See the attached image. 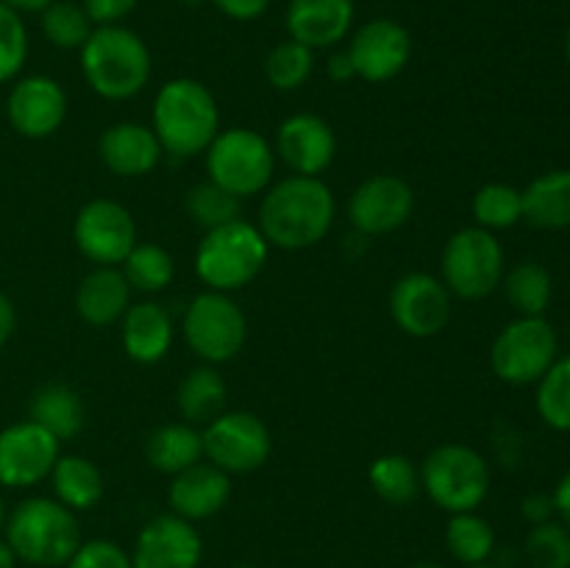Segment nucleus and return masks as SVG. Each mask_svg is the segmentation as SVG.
Returning <instances> with one entry per match:
<instances>
[{"label": "nucleus", "instance_id": "nucleus-1", "mask_svg": "<svg viewBox=\"0 0 570 568\" xmlns=\"http://www.w3.org/2000/svg\"><path fill=\"white\" fill-rule=\"evenodd\" d=\"M337 200L321 176H287L271 184L259 204V232L271 248L304 251L332 232Z\"/></svg>", "mask_w": 570, "mask_h": 568}, {"label": "nucleus", "instance_id": "nucleus-2", "mask_svg": "<svg viewBox=\"0 0 570 568\" xmlns=\"http://www.w3.org/2000/svg\"><path fill=\"white\" fill-rule=\"evenodd\" d=\"M161 150L176 159H193L204 154L220 134V109L206 84L195 78H173L161 84L154 98L150 117Z\"/></svg>", "mask_w": 570, "mask_h": 568}, {"label": "nucleus", "instance_id": "nucleus-3", "mask_svg": "<svg viewBox=\"0 0 570 568\" xmlns=\"http://www.w3.org/2000/svg\"><path fill=\"white\" fill-rule=\"evenodd\" d=\"M81 72L100 98L128 100L148 87L154 61L145 39L122 22L95 26L81 45Z\"/></svg>", "mask_w": 570, "mask_h": 568}, {"label": "nucleus", "instance_id": "nucleus-4", "mask_svg": "<svg viewBox=\"0 0 570 568\" xmlns=\"http://www.w3.org/2000/svg\"><path fill=\"white\" fill-rule=\"evenodd\" d=\"M3 532L17 560L39 568L65 566L81 546L76 512L48 496L22 499L6 518Z\"/></svg>", "mask_w": 570, "mask_h": 568}, {"label": "nucleus", "instance_id": "nucleus-5", "mask_svg": "<svg viewBox=\"0 0 570 568\" xmlns=\"http://www.w3.org/2000/svg\"><path fill=\"white\" fill-rule=\"evenodd\" d=\"M267 254L271 245L259 226L237 217L204 232V239L195 248V273L206 290L232 295L234 290L248 287L265 271Z\"/></svg>", "mask_w": 570, "mask_h": 568}, {"label": "nucleus", "instance_id": "nucleus-6", "mask_svg": "<svg viewBox=\"0 0 570 568\" xmlns=\"http://www.w3.org/2000/svg\"><path fill=\"white\" fill-rule=\"evenodd\" d=\"M421 490L449 516L473 512L490 493V466L465 443H443L421 462Z\"/></svg>", "mask_w": 570, "mask_h": 568}, {"label": "nucleus", "instance_id": "nucleus-7", "mask_svg": "<svg viewBox=\"0 0 570 568\" xmlns=\"http://www.w3.org/2000/svg\"><path fill=\"white\" fill-rule=\"evenodd\" d=\"M206 156V176L223 187L226 193L237 195L239 200L259 195L271 187L276 173V150L254 128H226L212 139Z\"/></svg>", "mask_w": 570, "mask_h": 568}, {"label": "nucleus", "instance_id": "nucleus-8", "mask_svg": "<svg viewBox=\"0 0 570 568\" xmlns=\"http://www.w3.org/2000/svg\"><path fill=\"white\" fill-rule=\"evenodd\" d=\"M504 273V248L488 228H460L451 234L440 256V282L462 301L488 298L501 287Z\"/></svg>", "mask_w": 570, "mask_h": 568}, {"label": "nucleus", "instance_id": "nucleus-9", "mask_svg": "<svg viewBox=\"0 0 570 568\" xmlns=\"http://www.w3.org/2000/svg\"><path fill=\"white\" fill-rule=\"evenodd\" d=\"M181 334L200 362L223 365L243 351L248 340V317L228 293L204 290L184 310Z\"/></svg>", "mask_w": 570, "mask_h": 568}, {"label": "nucleus", "instance_id": "nucleus-10", "mask_svg": "<svg viewBox=\"0 0 570 568\" xmlns=\"http://www.w3.org/2000/svg\"><path fill=\"white\" fill-rule=\"evenodd\" d=\"M560 340L554 326L540 317H521L507 323L490 349V368L507 384H538L560 356Z\"/></svg>", "mask_w": 570, "mask_h": 568}, {"label": "nucleus", "instance_id": "nucleus-11", "mask_svg": "<svg viewBox=\"0 0 570 568\" xmlns=\"http://www.w3.org/2000/svg\"><path fill=\"white\" fill-rule=\"evenodd\" d=\"M204 460L234 473H254L267 462L273 451V438L267 423L256 412L223 410L204 429Z\"/></svg>", "mask_w": 570, "mask_h": 568}, {"label": "nucleus", "instance_id": "nucleus-12", "mask_svg": "<svg viewBox=\"0 0 570 568\" xmlns=\"http://www.w3.org/2000/svg\"><path fill=\"white\" fill-rule=\"evenodd\" d=\"M72 243L78 254L100 267H120L137 239L131 212L111 198H92L72 221Z\"/></svg>", "mask_w": 570, "mask_h": 568}, {"label": "nucleus", "instance_id": "nucleus-13", "mask_svg": "<svg viewBox=\"0 0 570 568\" xmlns=\"http://www.w3.org/2000/svg\"><path fill=\"white\" fill-rule=\"evenodd\" d=\"M451 298L449 287L432 273H404L390 290V317L410 337H434L449 326Z\"/></svg>", "mask_w": 570, "mask_h": 568}, {"label": "nucleus", "instance_id": "nucleus-14", "mask_svg": "<svg viewBox=\"0 0 570 568\" xmlns=\"http://www.w3.org/2000/svg\"><path fill=\"white\" fill-rule=\"evenodd\" d=\"M415 212L410 182L393 173H376L354 189L348 200V221L362 237H382L404 226Z\"/></svg>", "mask_w": 570, "mask_h": 568}, {"label": "nucleus", "instance_id": "nucleus-15", "mask_svg": "<svg viewBox=\"0 0 570 568\" xmlns=\"http://www.w3.org/2000/svg\"><path fill=\"white\" fill-rule=\"evenodd\" d=\"M59 454V440L31 418L0 429V484L33 488L50 477Z\"/></svg>", "mask_w": 570, "mask_h": 568}, {"label": "nucleus", "instance_id": "nucleus-16", "mask_svg": "<svg viewBox=\"0 0 570 568\" xmlns=\"http://www.w3.org/2000/svg\"><path fill=\"white\" fill-rule=\"evenodd\" d=\"M345 50H348L356 78L367 84H387L410 65L412 37L401 22L376 17L351 33Z\"/></svg>", "mask_w": 570, "mask_h": 568}, {"label": "nucleus", "instance_id": "nucleus-17", "mask_svg": "<svg viewBox=\"0 0 570 568\" xmlns=\"http://www.w3.org/2000/svg\"><path fill=\"white\" fill-rule=\"evenodd\" d=\"M273 150L293 176H323L337 156V134L321 115L298 111L278 126Z\"/></svg>", "mask_w": 570, "mask_h": 568}, {"label": "nucleus", "instance_id": "nucleus-18", "mask_svg": "<svg viewBox=\"0 0 570 568\" xmlns=\"http://www.w3.org/2000/svg\"><path fill=\"white\" fill-rule=\"evenodd\" d=\"M204 557L195 523L184 521L176 512L156 516L139 529L131 551L134 568H198Z\"/></svg>", "mask_w": 570, "mask_h": 568}, {"label": "nucleus", "instance_id": "nucleus-19", "mask_svg": "<svg viewBox=\"0 0 570 568\" xmlns=\"http://www.w3.org/2000/svg\"><path fill=\"white\" fill-rule=\"evenodd\" d=\"M6 117L20 137H53L67 117V92L50 76H26L11 87Z\"/></svg>", "mask_w": 570, "mask_h": 568}, {"label": "nucleus", "instance_id": "nucleus-20", "mask_svg": "<svg viewBox=\"0 0 570 568\" xmlns=\"http://www.w3.org/2000/svg\"><path fill=\"white\" fill-rule=\"evenodd\" d=\"M232 499V477L212 462L200 460L176 473L167 490L170 512L189 523L217 516Z\"/></svg>", "mask_w": 570, "mask_h": 568}, {"label": "nucleus", "instance_id": "nucleus-21", "mask_svg": "<svg viewBox=\"0 0 570 568\" xmlns=\"http://www.w3.org/2000/svg\"><path fill=\"white\" fill-rule=\"evenodd\" d=\"M98 156L106 165V170H111L115 176L139 178L159 167L165 150H161L159 139H156L154 128L145 126V123L122 120L100 134Z\"/></svg>", "mask_w": 570, "mask_h": 568}, {"label": "nucleus", "instance_id": "nucleus-22", "mask_svg": "<svg viewBox=\"0 0 570 568\" xmlns=\"http://www.w3.org/2000/svg\"><path fill=\"white\" fill-rule=\"evenodd\" d=\"M284 26L289 39L306 48H334L354 26V0H289Z\"/></svg>", "mask_w": 570, "mask_h": 568}, {"label": "nucleus", "instance_id": "nucleus-23", "mask_svg": "<svg viewBox=\"0 0 570 568\" xmlns=\"http://www.w3.org/2000/svg\"><path fill=\"white\" fill-rule=\"evenodd\" d=\"M120 340L128 360L137 365H156L165 360L176 340V323L159 301H139L126 310L120 321Z\"/></svg>", "mask_w": 570, "mask_h": 568}, {"label": "nucleus", "instance_id": "nucleus-24", "mask_svg": "<svg viewBox=\"0 0 570 568\" xmlns=\"http://www.w3.org/2000/svg\"><path fill=\"white\" fill-rule=\"evenodd\" d=\"M131 284L120 267L95 265L76 287V312L95 329L115 326L131 306Z\"/></svg>", "mask_w": 570, "mask_h": 568}, {"label": "nucleus", "instance_id": "nucleus-25", "mask_svg": "<svg viewBox=\"0 0 570 568\" xmlns=\"http://www.w3.org/2000/svg\"><path fill=\"white\" fill-rule=\"evenodd\" d=\"M523 221L540 232L570 228V170L540 173L521 189Z\"/></svg>", "mask_w": 570, "mask_h": 568}, {"label": "nucleus", "instance_id": "nucleus-26", "mask_svg": "<svg viewBox=\"0 0 570 568\" xmlns=\"http://www.w3.org/2000/svg\"><path fill=\"white\" fill-rule=\"evenodd\" d=\"M28 418L48 429L59 443L76 438L87 423V410L76 388L65 382H48L33 390L31 404H28Z\"/></svg>", "mask_w": 570, "mask_h": 568}, {"label": "nucleus", "instance_id": "nucleus-27", "mask_svg": "<svg viewBox=\"0 0 570 568\" xmlns=\"http://www.w3.org/2000/svg\"><path fill=\"white\" fill-rule=\"evenodd\" d=\"M48 479L53 499L70 507L72 512L92 510L106 493V479L100 468L81 454H59Z\"/></svg>", "mask_w": 570, "mask_h": 568}, {"label": "nucleus", "instance_id": "nucleus-28", "mask_svg": "<svg viewBox=\"0 0 570 568\" xmlns=\"http://www.w3.org/2000/svg\"><path fill=\"white\" fill-rule=\"evenodd\" d=\"M145 457H148L150 468H156L159 473H167V477H176L184 468L204 460V438H200V429L187 421L165 423V427L154 429L148 434Z\"/></svg>", "mask_w": 570, "mask_h": 568}, {"label": "nucleus", "instance_id": "nucleus-29", "mask_svg": "<svg viewBox=\"0 0 570 568\" xmlns=\"http://www.w3.org/2000/svg\"><path fill=\"white\" fill-rule=\"evenodd\" d=\"M228 399V384L217 365H198L187 371V376L178 382L176 390V404L178 412L187 423L193 427H206L212 418L220 415L226 410Z\"/></svg>", "mask_w": 570, "mask_h": 568}, {"label": "nucleus", "instance_id": "nucleus-30", "mask_svg": "<svg viewBox=\"0 0 570 568\" xmlns=\"http://www.w3.org/2000/svg\"><path fill=\"white\" fill-rule=\"evenodd\" d=\"M501 287H504L510 306L521 317L546 315V310L551 304V295H554L551 273L534 259H523L518 265H512L504 273V278H501Z\"/></svg>", "mask_w": 570, "mask_h": 568}, {"label": "nucleus", "instance_id": "nucleus-31", "mask_svg": "<svg viewBox=\"0 0 570 568\" xmlns=\"http://www.w3.org/2000/svg\"><path fill=\"white\" fill-rule=\"evenodd\" d=\"M367 482L379 499L393 507H406L421 496V471L404 454H382L367 468Z\"/></svg>", "mask_w": 570, "mask_h": 568}, {"label": "nucleus", "instance_id": "nucleus-32", "mask_svg": "<svg viewBox=\"0 0 570 568\" xmlns=\"http://www.w3.org/2000/svg\"><path fill=\"white\" fill-rule=\"evenodd\" d=\"M445 546H449L451 557L460 560L462 566H479V562H488L493 557L495 529L476 510L454 512L449 518V527H445Z\"/></svg>", "mask_w": 570, "mask_h": 568}, {"label": "nucleus", "instance_id": "nucleus-33", "mask_svg": "<svg viewBox=\"0 0 570 568\" xmlns=\"http://www.w3.org/2000/svg\"><path fill=\"white\" fill-rule=\"evenodd\" d=\"M122 276L128 278L131 290L139 293H161L167 290V284L176 276V265H173L170 251L161 248L159 243H137L131 248V254L126 256V262L120 265Z\"/></svg>", "mask_w": 570, "mask_h": 568}, {"label": "nucleus", "instance_id": "nucleus-34", "mask_svg": "<svg viewBox=\"0 0 570 568\" xmlns=\"http://www.w3.org/2000/svg\"><path fill=\"white\" fill-rule=\"evenodd\" d=\"M471 212L479 228H488V232L493 234L512 228L515 223L523 221L521 189H515L512 184L504 182L484 184V187H479L476 195H473Z\"/></svg>", "mask_w": 570, "mask_h": 568}, {"label": "nucleus", "instance_id": "nucleus-35", "mask_svg": "<svg viewBox=\"0 0 570 568\" xmlns=\"http://www.w3.org/2000/svg\"><path fill=\"white\" fill-rule=\"evenodd\" d=\"M315 70V50L295 39H284L267 53L265 78L278 92H295L304 87Z\"/></svg>", "mask_w": 570, "mask_h": 568}, {"label": "nucleus", "instance_id": "nucleus-36", "mask_svg": "<svg viewBox=\"0 0 570 568\" xmlns=\"http://www.w3.org/2000/svg\"><path fill=\"white\" fill-rule=\"evenodd\" d=\"M39 26H42L45 39H48L53 48L61 50H81V45L87 42L89 33H92L95 22L89 20L87 9L81 3H72V0H56L48 9L39 14Z\"/></svg>", "mask_w": 570, "mask_h": 568}, {"label": "nucleus", "instance_id": "nucleus-37", "mask_svg": "<svg viewBox=\"0 0 570 568\" xmlns=\"http://www.w3.org/2000/svg\"><path fill=\"white\" fill-rule=\"evenodd\" d=\"M534 407L551 429L570 432V356L557 360L540 379Z\"/></svg>", "mask_w": 570, "mask_h": 568}, {"label": "nucleus", "instance_id": "nucleus-38", "mask_svg": "<svg viewBox=\"0 0 570 568\" xmlns=\"http://www.w3.org/2000/svg\"><path fill=\"white\" fill-rule=\"evenodd\" d=\"M184 206H187V215L193 217V223H198L204 232L223 226V223L237 221L239 217L237 195L226 193V189L217 187L209 178L189 189L187 198H184Z\"/></svg>", "mask_w": 570, "mask_h": 568}, {"label": "nucleus", "instance_id": "nucleus-39", "mask_svg": "<svg viewBox=\"0 0 570 568\" xmlns=\"http://www.w3.org/2000/svg\"><path fill=\"white\" fill-rule=\"evenodd\" d=\"M523 555L532 568H570V532L566 523L546 521L532 527Z\"/></svg>", "mask_w": 570, "mask_h": 568}, {"label": "nucleus", "instance_id": "nucleus-40", "mask_svg": "<svg viewBox=\"0 0 570 568\" xmlns=\"http://www.w3.org/2000/svg\"><path fill=\"white\" fill-rule=\"evenodd\" d=\"M28 59V31L22 17L0 0V84L17 78Z\"/></svg>", "mask_w": 570, "mask_h": 568}, {"label": "nucleus", "instance_id": "nucleus-41", "mask_svg": "<svg viewBox=\"0 0 570 568\" xmlns=\"http://www.w3.org/2000/svg\"><path fill=\"white\" fill-rule=\"evenodd\" d=\"M65 568H134L131 555L120 543L106 538L81 540L76 555L65 562Z\"/></svg>", "mask_w": 570, "mask_h": 568}, {"label": "nucleus", "instance_id": "nucleus-42", "mask_svg": "<svg viewBox=\"0 0 570 568\" xmlns=\"http://www.w3.org/2000/svg\"><path fill=\"white\" fill-rule=\"evenodd\" d=\"M81 6L95 26H117L137 9L139 0H83Z\"/></svg>", "mask_w": 570, "mask_h": 568}, {"label": "nucleus", "instance_id": "nucleus-43", "mask_svg": "<svg viewBox=\"0 0 570 568\" xmlns=\"http://www.w3.org/2000/svg\"><path fill=\"white\" fill-rule=\"evenodd\" d=\"M209 3L237 22H250L271 9V0H209Z\"/></svg>", "mask_w": 570, "mask_h": 568}, {"label": "nucleus", "instance_id": "nucleus-44", "mask_svg": "<svg viewBox=\"0 0 570 568\" xmlns=\"http://www.w3.org/2000/svg\"><path fill=\"white\" fill-rule=\"evenodd\" d=\"M521 512H523V518L532 523V527H538V523L551 521V518L557 516L554 499H551L549 493H532L521 501Z\"/></svg>", "mask_w": 570, "mask_h": 568}, {"label": "nucleus", "instance_id": "nucleus-45", "mask_svg": "<svg viewBox=\"0 0 570 568\" xmlns=\"http://www.w3.org/2000/svg\"><path fill=\"white\" fill-rule=\"evenodd\" d=\"M17 332V310L6 293H0V349L14 337Z\"/></svg>", "mask_w": 570, "mask_h": 568}, {"label": "nucleus", "instance_id": "nucleus-46", "mask_svg": "<svg viewBox=\"0 0 570 568\" xmlns=\"http://www.w3.org/2000/svg\"><path fill=\"white\" fill-rule=\"evenodd\" d=\"M328 78L337 84H345L351 81V78H356L348 50H337V53L328 56Z\"/></svg>", "mask_w": 570, "mask_h": 568}, {"label": "nucleus", "instance_id": "nucleus-47", "mask_svg": "<svg viewBox=\"0 0 570 568\" xmlns=\"http://www.w3.org/2000/svg\"><path fill=\"white\" fill-rule=\"evenodd\" d=\"M551 499H554V512L562 518V523L570 527V468L566 473H562V479L557 482L554 493H551Z\"/></svg>", "mask_w": 570, "mask_h": 568}, {"label": "nucleus", "instance_id": "nucleus-48", "mask_svg": "<svg viewBox=\"0 0 570 568\" xmlns=\"http://www.w3.org/2000/svg\"><path fill=\"white\" fill-rule=\"evenodd\" d=\"M9 9H14L17 14H42L45 9H48L50 3H56V0H3Z\"/></svg>", "mask_w": 570, "mask_h": 568}, {"label": "nucleus", "instance_id": "nucleus-49", "mask_svg": "<svg viewBox=\"0 0 570 568\" xmlns=\"http://www.w3.org/2000/svg\"><path fill=\"white\" fill-rule=\"evenodd\" d=\"M0 568H17V555L6 543V538H0Z\"/></svg>", "mask_w": 570, "mask_h": 568}, {"label": "nucleus", "instance_id": "nucleus-50", "mask_svg": "<svg viewBox=\"0 0 570 568\" xmlns=\"http://www.w3.org/2000/svg\"><path fill=\"white\" fill-rule=\"evenodd\" d=\"M6 518H9V510H6V501H3V496H0V532H3V527H6Z\"/></svg>", "mask_w": 570, "mask_h": 568}, {"label": "nucleus", "instance_id": "nucleus-51", "mask_svg": "<svg viewBox=\"0 0 570 568\" xmlns=\"http://www.w3.org/2000/svg\"><path fill=\"white\" fill-rule=\"evenodd\" d=\"M178 3H181V6H187V9H198V6L209 3V0H178Z\"/></svg>", "mask_w": 570, "mask_h": 568}, {"label": "nucleus", "instance_id": "nucleus-52", "mask_svg": "<svg viewBox=\"0 0 570 568\" xmlns=\"http://www.w3.org/2000/svg\"><path fill=\"white\" fill-rule=\"evenodd\" d=\"M410 568H443V566H438V562H415V566Z\"/></svg>", "mask_w": 570, "mask_h": 568}, {"label": "nucleus", "instance_id": "nucleus-53", "mask_svg": "<svg viewBox=\"0 0 570 568\" xmlns=\"http://www.w3.org/2000/svg\"><path fill=\"white\" fill-rule=\"evenodd\" d=\"M566 56H568V65H570V26H568V33H566Z\"/></svg>", "mask_w": 570, "mask_h": 568}, {"label": "nucleus", "instance_id": "nucleus-54", "mask_svg": "<svg viewBox=\"0 0 570 568\" xmlns=\"http://www.w3.org/2000/svg\"><path fill=\"white\" fill-rule=\"evenodd\" d=\"M465 568H499V566H490V562H479V566H465Z\"/></svg>", "mask_w": 570, "mask_h": 568}, {"label": "nucleus", "instance_id": "nucleus-55", "mask_svg": "<svg viewBox=\"0 0 570 568\" xmlns=\"http://www.w3.org/2000/svg\"><path fill=\"white\" fill-rule=\"evenodd\" d=\"M232 568H254V566H250V562H237V566H232Z\"/></svg>", "mask_w": 570, "mask_h": 568}]
</instances>
